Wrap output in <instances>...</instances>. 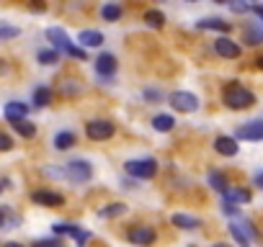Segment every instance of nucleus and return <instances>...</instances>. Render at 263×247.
Returning a JSON list of instances; mask_svg holds the SVG:
<instances>
[{"instance_id":"e433bc0d","label":"nucleus","mask_w":263,"mask_h":247,"mask_svg":"<svg viewBox=\"0 0 263 247\" xmlns=\"http://www.w3.org/2000/svg\"><path fill=\"white\" fill-rule=\"evenodd\" d=\"M0 227H6V214L0 211Z\"/></svg>"},{"instance_id":"c85d7f7f","label":"nucleus","mask_w":263,"mask_h":247,"mask_svg":"<svg viewBox=\"0 0 263 247\" xmlns=\"http://www.w3.org/2000/svg\"><path fill=\"white\" fill-rule=\"evenodd\" d=\"M39 62L42 65H54V62H60V54L54 49H44V52H39Z\"/></svg>"},{"instance_id":"f03ea898","label":"nucleus","mask_w":263,"mask_h":247,"mask_svg":"<svg viewBox=\"0 0 263 247\" xmlns=\"http://www.w3.org/2000/svg\"><path fill=\"white\" fill-rule=\"evenodd\" d=\"M224 103H227L232 111H242V108H250V106L255 103V95H253L248 88H242V85H237V83H230V85L224 88Z\"/></svg>"},{"instance_id":"a211bd4d","label":"nucleus","mask_w":263,"mask_h":247,"mask_svg":"<svg viewBox=\"0 0 263 247\" xmlns=\"http://www.w3.org/2000/svg\"><path fill=\"white\" fill-rule=\"evenodd\" d=\"M176 227H181V229H196V227H201V221L196 219V216H189V214H173V219H171Z\"/></svg>"},{"instance_id":"f3484780","label":"nucleus","mask_w":263,"mask_h":247,"mask_svg":"<svg viewBox=\"0 0 263 247\" xmlns=\"http://www.w3.org/2000/svg\"><path fill=\"white\" fill-rule=\"evenodd\" d=\"M222 196H224V201L232 203V206H235V203H248V201H250V193L242 191V188H227Z\"/></svg>"},{"instance_id":"9d476101","label":"nucleus","mask_w":263,"mask_h":247,"mask_svg":"<svg viewBox=\"0 0 263 247\" xmlns=\"http://www.w3.org/2000/svg\"><path fill=\"white\" fill-rule=\"evenodd\" d=\"M31 198H34L39 206H62V203H65V196H62V193H57V191H47V188L34 191Z\"/></svg>"},{"instance_id":"39448f33","label":"nucleus","mask_w":263,"mask_h":247,"mask_svg":"<svg viewBox=\"0 0 263 247\" xmlns=\"http://www.w3.org/2000/svg\"><path fill=\"white\" fill-rule=\"evenodd\" d=\"M85 132H88V137H90L93 142H103V139H111L116 129H114V123H111V121L98 118V121H90V123H88Z\"/></svg>"},{"instance_id":"ddd939ff","label":"nucleus","mask_w":263,"mask_h":247,"mask_svg":"<svg viewBox=\"0 0 263 247\" xmlns=\"http://www.w3.org/2000/svg\"><path fill=\"white\" fill-rule=\"evenodd\" d=\"M96 72L103 75V77H111V75L116 72V59H114V54H101V57L96 59Z\"/></svg>"},{"instance_id":"4c0bfd02","label":"nucleus","mask_w":263,"mask_h":247,"mask_svg":"<svg viewBox=\"0 0 263 247\" xmlns=\"http://www.w3.org/2000/svg\"><path fill=\"white\" fill-rule=\"evenodd\" d=\"M6 247H24V244H18V242H8Z\"/></svg>"},{"instance_id":"20e7f679","label":"nucleus","mask_w":263,"mask_h":247,"mask_svg":"<svg viewBox=\"0 0 263 247\" xmlns=\"http://www.w3.org/2000/svg\"><path fill=\"white\" fill-rule=\"evenodd\" d=\"M65 175H67L72 183H88V180L93 178V168H90L88 160H72V162H67Z\"/></svg>"},{"instance_id":"aec40b11","label":"nucleus","mask_w":263,"mask_h":247,"mask_svg":"<svg viewBox=\"0 0 263 247\" xmlns=\"http://www.w3.org/2000/svg\"><path fill=\"white\" fill-rule=\"evenodd\" d=\"M75 142H78V139H75L72 132H60V134L54 137V147H57V150H70Z\"/></svg>"},{"instance_id":"f704fd0d","label":"nucleus","mask_w":263,"mask_h":247,"mask_svg":"<svg viewBox=\"0 0 263 247\" xmlns=\"http://www.w3.org/2000/svg\"><path fill=\"white\" fill-rule=\"evenodd\" d=\"M145 95H147L150 100H160V98H163V93H158V90H147Z\"/></svg>"},{"instance_id":"4468645a","label":"nucleus","mask_w":263,"mask_h":247,"mask_svg":"<svg viewBox=\"0 0 263 247\" xmlns=\"http://www.w3.org/2000/svg\"><path fill=\"white\" fill-rule=\"evenodd\" d=\"M214 150H217L219 155H224V157H235V155H237V145H235L232 137H219V139L214 142Z\"/></svg>"},{"instance_id":"2f4dec72","label":"nucleus","mask_w":263,"mask_h":247,"mask_svg":"<svg viewBox=\"0 0 263 247\" xmlns=\"http://www.w3.org/2000/svg\"><path fill=\"white\" fill-rule=\"evenodd\" d=\"M230 11H232V13H248L250 6H248V3H230Z\"/></svg>"},{"instance_id":"c9c22d12","label":"nucleus","mask_w":263,"mask_h":247,"mask_svg":"<svg viewBox=\"0 0 263 247\" xmlns=\"http://www.w3.org/2000/svg\"><path fill=\"white\" fill-rule=\"evenodd\" d=\"M253 13H255V16L260 18V16H263V8H260V6H253Z\"/></svg>"},{"instance_id":"9b49d317","label":"nucleus","mask_w":263,"mask_h":247,"mask_svg":"<svg viewBox=\"0 0 263 247\" xmlns=\"http://www.w3.org/2000/svg\"><path fill=\"white\" fill-rule=\"evenodd\" d=\"M52 229H54V234H70V237H72L75 242H80V244L88 242V232H83V229L75 227V224H65V221H62V224H54Z\"/></svg>"},{"instance_id":"f8f14e48","label":"nucleus","mask_w":263,"mask_h":247,"mask_svg":"<svg viewBox=\"0 0 263 247\" xmlns=\"http://www.w3.org/2000/svg\"><path fill=\"white\" fill-rule=\"evenodd\" d=\"M242 36H245V42H248L250 47H258V44L263 42V29H260V24H258V21H250V24H245V29H242Z\"/></svg>"},{"instance_id":"72a5a7b5","label":"nucleus","mask_w":263,"mask_h":247,"mask_svg":"<svg viewBox=\"0 0 263 247\" xmlns=\"http://www.w3.org/2000/svg\"><path fill=\"white\" fill-rule=\"evenodd\" d=\"M34 247H62V244H60L57 239H39Z\"/></svg>"},{"instance_id":"7c9ffc66","label":"nucleus","mask_w":263,"mask_h":247,"mask_svg":"<svg viewBox=\"0 0 263 247\" xmlns=\"http://www.w3.org/2000/svg\"><path fill=\"white\" fill-rule=\"evenodd\" d=\"M13 147V139L8 137V134H3V132H0V152H8Z\"/></svg>"},{"instance_id":"6e6552de","label":"nucleus","mask_w":263,"mask_h":247,"mask_svg":"<svg viewBox=\"0 0 263 247\" xmlns=\"http://www.w3.org/2000/svg\"><path fill=\"white\" fill-rule=\"evenodd\" d=\"M214 52L219 57H224V59H237L240 57V44L232 42V39H227V36H219L214 42Z\"/></svg>"},{"instance_id":"1a4fd4ad","label":"nucleus","mask_w":263,"mask_h":247,"mask_svg":"<svg viewBox=\"0 0 263 247\" xmlns=\"http://www.w3.org/2000/svg\"><path fill=\"white\" fill-rule=\"evenodd\" d=\"M237 139H248V142H258L263 137V121H250V123H242V127H237L235 132Z\"/></svg>"},{"instance_id":"58836bf2","label":"nucleus","mask_w":263,"mask_h":247,"mask_svg":"<svg viewBox=\"0 0 263 247\" xmlns=\"http://www.w3.org/2000/svg\"><path fill=\"white\" fill-rule=\"evenodd\" d=\"M214 247H227V244H224V242H222V244H214Z\"/></svg>"},{"instance_id":"7ed1b4c3","label":"nucleus","mask_w":263,"mask_h":247,"mask_svg":"<svg viewBox=\"0 0 263 247\" xmlns=\"http://www.w3.org/2000/svg\"><path fill=\"white\" fill-rule=\"evenodd\" d=\"M124 170H126L132 178H137V180H147V178H153V175L158 173V162L150 160V157H145V160H129V162L124 165Z\"/></svg>"},{"instance_id":"0eeeda50","label":"nucleus","mask_w":263,"mask_h":247,"mask_svg":"<svg viewBox=\"0 0 263 247\" xmlns=\"http://www.w3.org/2000/svg\"><path fill=\"white\" fill-rule=\"evenodd\" d=\"M126 237H129L132 244H142V247H145V244H153L158 234H155L153 227H132Z\"/></svg>"},{"instance_id":"5701e85b","label":"nucleus","mask_w":263,"mask_h":247,"mask_svg":"<svg viewBox=\"0 0 263 247\" xmlns=\"http://www.w3.org/2000/svg\"><path fill=\"white\" fill-rule=\"evenodd\" d=\"M227 227H230V234L235 237V242H237V244H242V247H250V244H253V242H250V237H248V234H245V232L235 224V221H230Z\"/></svg>"},{"instance_id":"393cba45","label":"nucleus","mask_w":263,"mask_h":247,"mask_svg":"<svg viewBox=\"0 0 263 247\" xmlns=\"http://www.w3.org/2000/svg\"><path fill=\"white\" fill-rule=\"evenodd\" d=\"M145 24H147L150 29H163L165 16H163L160 11H147V13H145Z\"/></svg>"},{"instance_id":"cd10ccee","label":"nucleus","mask_w":263,"mask_h":247,"mask_svg":"<svg viewBox=\"0 0 263 247\" xmlns=\"http://www.w3.org/2000/svg\"><path fill=\"white\" fill-rule=\"evenodd\" d=\"M124 211H126V206H124V203H108V206H106V209H101L98 214H101L103 219H114V216H121Z\"/></svg>"},{"instance_id":"f257e3e1","label":"nucleus","mask_w":263,"mask_h":247,"mask_svg":"<svg viewBox=\"0 0 263 247\" xmlns=\"http://www.w3.org/2000/svg\"><path fill=\"white\" fill-rule=\"evenodd\" d=\"M47 39L54 44V52H57V54H60V52H65V54H67V57H72V59H85V52H83L80 47H75L60 26L47 29Z\"/></svg>"},{"instance_id":"423d86ee","label":"nucleus","mask_w":263,"mask_h":247,"mask_svg":"<svg viewBox=\"0 0 263 247\" xmlns=\"http://www.w3.org/2000/svg\"><path fill=\"white\" fill-rule=\"evenodd\" d=\"M171 106L178 108V111H183V113H194V111L199 108V98H196L194 93L176 90V93H171Z\"/></svg>"},{"instance_id":"6ab92c4d","label":"nucleus","mask_w":263,"mask_h":247,"mask_svg":"<svg viewBox=\"0 0 263 247\" xmlns=\"http://www.w3.org/2000/svg\"><path fill=\"white\" fill-rule=\"evenodd\" d=\"M11 127L16 129V134H21V137H26V139H31L34 134H36V123H31V121H16V123H11Z\"/></svg>"},{"instance_id":"2eb2a0df","label":"nucleus","mask_w":263,"mask_h":247,"mask_svg":"<svg viewBox=\"0 0 263 247\" xmlns=\"http://www.w3.org/2000/svg\"><path fill=\"white\" fill-rule=\"evenodd\" d=\"M78 42H80L83 47H101V44H103V34H101V31H90V29H85V31L78 34Z\"/></svg>"},{"instance_id":"412c9836","label":"nucleus","mask_w":263,"mask_h":247,"mask_svg":"<svg viewBox=\"0 0 263 247\" xmlns=\"http://www.w3.org/2000/svg\"><path fill=\"white\" fill-rule=\"evenodd\" d=\"M173 116H168V113H160V116H155L153 118V127L158 129V132H171L173 129Z\"/></svg>"},{"instance_id":"dca6fc26","label":"nucleus","mask_w":263,"mask_h":247,"mask_svg":"<svg viewBox=\"0 0 263 247\" xmlns=\"http://www.w3.org/2000/svg\"><path fill=\"white\" fill-rule=\"evenodd\" d=\"M26 113H29V108H26L24 103H8V106H6V118H8L11 123L24 121V118H26Z\"/></svg>"},{"instance_id":"ea45409f","label":"nucleus","mask_w":263,"mask_h":247,"mask_svg":"<svg viewBox=\"0 0 263 247\" xmlns=\"http://www.w3.org/2000/svg\"><path fill=\"white\" fill-rule=\"evenodd\" d=\"M0 191H3V186H0Z\"/></svg>"},{"instance_id":"4be33fe9","label":"nucleus","mask_w":263,"mask_h":247,"mask_svg":"<svg viewBox=\"0 0 263 247\" xmlns=\"http://www.w3.org/2000/svg\"><path fill=\"white\" fill-rule=\"evenodd\" d=\"M209 186H212L214 191H219V193H224V191L230 188L227 178H224L222 173H217V170H214V173H209Z\"/></svg>"},{"instance_id":"c756f323","label":"nucleus","mask_w":263,"mask_h":247,"mask_svg":"<svg viewBox=\"0 0 263 247\" xmlns=\"http://www.w3.org/2000/svg\"><path fill=\"white\" fill-rule=\"evenodd\" d=\"M18 34V26H0V39H16Z\"/></svg>"},{"instance_id":"b1692460","label":"nucleus","mask_w":263,"mask_h":247,"mask_svg":"<svg viewBox=\"0 0 263 247\" xmlns=\"http://www.w3.org/2000/svg\"><path fill=\"white\" fill-rule=\"evenodd\" d=\"M101 16H103V21H119L121 18V8L116 3H106L101 8Z\"/></svg>"},{"instance_id":"bb28decb","label":"nucleus","mask_w":263,"mask_h":247,"mask_svg":"<svg viewBox=\"0 0 263 247\" xmlns=\"http://www.w3.org/2000/svg\"><path fill=\"white\" fill-rule=\"evenodd\" d=\"M49 100H52V90L47 85H42V88L34 90V103L36 106H49Z\"/></svg>"},{"instance_id":"473e14b6","label":"nucleus","mask_w":263,"mask_h":247,"mask_svg":"<svg viewBox=\"0 0 263 247\" xmlns=\"http://www.w3.org/2000/svg\"><path fill=\"white\" fill-rule=\"evenodd\" d=\"M222 211H224L227 216H237V214H240V211H237V206H232V203H227V201L222 203Z\"/></svg>"},{"instance_id":"a878e982","label":"nucleus","mask_w":263,"mask_h":247,"mask_svg":"<svg viewBox=\"0 0 263 247\" xmlns=\"http://www.w3.org/2000/svg\"><path fill=\"white\" fill-rule=\"evenodd\" d=\"M199 29H212V31H230V24L219 21V18H204L199 21Z\"/></svg>"}]
</instances>
